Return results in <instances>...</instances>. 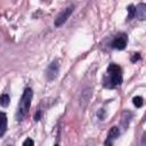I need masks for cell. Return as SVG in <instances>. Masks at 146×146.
I'll list each match as a JSON object with an SVG mask.
<instances>
[{
  "label": "cell",
  "mask_w": 146,
  "mask_h": 146,
  "mask_svg": "<svg viewBox=\"0 0 146 146\" xmlns=\"http://www.w3.org/2000/svg\"><path fill=\"white\" fill-rule=\"evenodd\" d=\"M122 83L121 67L116 64H110L104 76V86L106 88H114Z\"/></svg>",
  "instance_id": "cell-1"
},
{
  "label": "cell",
  "mask_w": 146,
  "mask_h": 146,
  "mask_svg": "<svg viewBox=\"0 0 146 146\" xmlns=\"http://www.w3.org/2000/svg\"><path fill=\"white\" fill-rule=\"evenodd\" d=\"M32 97H33V91L31 88H26L21 97V100L18 103V107H17V113H16V120L17 121H22L25 115L27 114L30 107H31V102H32Z\"/></svg>",
  "instance_id": "cell-2"
},
{
  "label": "cell",
  "mask_w": 146,
  "mask_h": 146,
  "mask_svg": "<svg viewBox=\"0 0 146 146\" xmlns=\"http://www.w3.org/2000/svg\"><path fill=\"white\" fill-rule=\"evenodd\" d=\"M73 9H74V7H73V6H68L67 8L63 9V10L57 15V17L55 18V22H54L55 26H56V27H59L60 25H63V24L67 21V18L70 17V15L72 14Z\"/></svg>",
  "instance_id": "cell-3"
},
{
  "label": "cell",
  "mask_w": 146,
  "mask_h": 146,
  "mask_svg": "<svg viewBox=\"0 0 146 146\" xmlns=\"http://www.w3.org/2000/svg\"><path fill=\"white\" fill-rule=\"evenodd\" d=\"M127 41H128L127 34L125 33H120L112 41V47L114 49H117V50H123L125 48V46H127Z\"/></svg>",
  "instance_id": "cell-4"
},
{
  "label": "cell",
  "mask_w": 146,
  "mask_h": 146,
  "mask_svg": "<svg viewBox=\"0 0 146 146\" xmlns=\"http://www.w3.org/2000/svg\"><path fill=\"white\" fill-rule=\"evenodd\" d=\"M58 72H59V64H58L57 60H54L47 67V70H46V76H47V79L49 81H52L58 75Z\"/></svg>",
  "instance_id": "cell-5"
},
{
  "label": "cell",
  "mask_w": 146,
  "mask_h": 146,
  "mask_svg": "<svg viewBox=\"0 0 146 146\" xmlns=\"http://www.w3.org/2000/svg\"><path fill=\"white\" fill-rule=\"evenodd\" d=\"M135 16H137L138 19L140 21H144L146 18V5L145 3H139L137 7H136V14Z\"/></svg>",
  "instance_id": "cell-6"
},
{
  "label": "cell",
  "mask_w": 146,
  "mask_h": 146,
  "mask_svg": "<svg viewBox=\"0 0 146 146\" xmlns=\"http://www.w3.org/2000/svg\"><path fill=\"white\" fill-rule=\"evenodd\" d=\"M7 130V115L3 112H0V138L5 135Z\"/></svg>",
  "instance_id": "cell-7"
},
{
  "label": "cell",
  "mask_w": 146,
  "mask_h": 146,
  "mask_svg": "<svg viewBox=\"0 0 146 146\" xmlns=\"http://www.w3.org/2000/svg\"><path fill=\"white\" fill-rule=\"evenodd\" d=\"M119 136H120V129L117 127H112L110 129V131H108V135H107V139L106 140H111L112 141V140L116 139Z\"/></svg>",
  "instance_id": "cell-8"
},
{
  "label": "cell",
  "mask_w": 146,
  "mask_h": 146,
  "mask_svg": "<svg viewBox=\"0 0 146 146\" xmlns=\"http://www.w3.org/2000/svg\"><path fill=\"white\" fill-rule=\"evenodd\" d=\"M128 16H127V22L128 21H131L133 17H135V14H136V7L133 5H129L128 6Z\"/></svg>",
  "instance_id": "cell-9"
},
{
  "label": "cell",
  "mask_w": 146,
  "mask_h": 146,
  "mask_svg": "<svg viewBox=\"0 0 146 146\" xmlns=\"http://www.w3.org/2000/svg\"><path fill=\"white\" fill-rule=\"evenodd\" d=\"M9 102H10L9 95H7V94H2V95L0 96V105H1V106H3V107L8 106V105H9Z\"/></svg>",
  "instance_id": "cell-10"
},
{
  "label": "cell",
  "mask_w": 146,
  "mask_h": 146,
  "mask_svg": "<svg viewBox=\"0 0 146 146\" xmlns=\"http://www.w3.org/2000/svg\"><path fill=\"white\" fill-rule=\"evenodd\" d=\"M132 103H133V105L136 106V107H141L143 106V104H144V100H143V98L140 97V96H136V97H133L132 98Z\"/></svg>",
  "instance_id": "cell-11"
},
{
  "label": "cell",
  "mask_w": 146,
  "mask_h": 146,
  "mask_svg": "<svg viewBox=\"0 0 146 146\" xmlns=\"http://www.w3.org/2000/svg\"><path fill=\"white\" fill-rule=\"evenodd\" d=\"M131 116H132V114H130L128 117H125V115H124V113H123V115H122V127H123V129H125V128L128 127Z\"/></svg>",
  "instance_id": "cell-12"
},
{
  "label": "cell",
  "mask_w": 146,
  "mask_h": 146,
  "mask_svg": "<svg viewBox=\"0 0 146 146\" xmlns=\"http://www.w3.org/2000/svg\"><path fill=\"white\" fill-rule=\"evenodd\" d=\"M97 116L99 117V120H104L105 116H106V112H105V110H104V108L98 110V112H97Z\"/></svg>",
  "instance_id": "cell-13"
},
{
  "label": "cell",
  "mask_w": 146,
  "mask_h": 146,
  "mask_svg": "<svg viewBox=\"0 0 146 146\" xmlns=\"http://www.w3.org/2000/svg\"><path fill=\"white\" fill-rule=\"evenodd\" d=\"M23 146H34V141L31 138H26L23 141Z\"/></svg>",
  "instance_id": "cell-14"
},
{
  "label": "cell",
  "mask_w": 146,
  "mask_h": 146,
  "mask_svg": "<svg viewBox=\"0 0 146 146\" xmlns=\"http://www.w3.org/2000/svg\"><path fill=\"white\" fill-rule=\"evenodd\" d=\"M138 59H140V55H139V54H133V56L131 57L130 60H131L132 63H135V62H137Z\"/></svg>",
  "instance_id": "cell-15"
},
{
  "label": "cell",
  "mask_w": 146,
  "mask_h": 146,
  "mask_svg": "<svg viewBox=\"0 0 146 146\" xmlns=\"http://www.w3.org/2000/svg\"><path fill=\"white\" fill-rule=\"evenodd\" d=\"M40 117H41V111H38V112L34 114V120H35V121H39Z\"/></svg>",
  "instance_id": "cell-16"
},
{
  "label": "cell",
  "mask_w": 146,
  "mask_h": 146,
  "mask_svg": "<svg viewBox=\"0 0 146 146\" xmlns=\"http://www.w3.org/2000/svg\"><path fill=\"white\" fill-rule=\"evenodd\" d=\"M54 146H58V144H55V145H54Z\"/></svg>",
  "instance_id": "cell-17"
}]
</instances>
